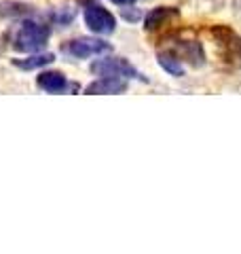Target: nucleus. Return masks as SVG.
<instances>
[{
    "mask_svg": "<svg viewBox=\"0 0 241 254\" xmlns=\"http://www.w3.org/2000/svg\"><path fill=\"white\" fill-rule=\"evenodd\" d=\"M49 38H51L49 23L30 19V17L19 19L6 32V41L19 53H36L40 49H45Z\"/></svg>",
    "mask_w": 241,
    "mask_h": 254,
    "instance_id": "obj_1",
    "label": "nucleus"
},
{
    "mask_svg": "<svg viewBox=\"0 0 241 254\" xmlns=\"http://www.w3.org/2000/svg\"><path fill=\"white\" fill-rule=\"evenodd\" d=\"M110 2H115L119 6H129V4H133V0H110Z\"/></svg>",
    "mask_w": 241,
    "mask_h": 254,
    "instance_id": "obj_14",
    "label": "nucleus"
},
{
    "mask_svg": "<svg viewBox=\"0 0 241 254\" xmlns=\"http://www.w3.org/2000/svg\"><path fill=\"white\" fill-rule=\"evenodd\" d=\"M34 13H36V9L28 2H15V0L0 2V17H6V19H23Z\"/></svg>",
    "mask_w": 241,
    "mask_h": 254,
    "instance_id": "obj_9",
    "label": "nucleus"
},
{
    "mask_svg": "<svg viewBox=\"0 0 241 254\" xmlns=\"http://www.w3.org/2000/svg\"><path fill=\"white\" fill-rule=\"evenodd\" d=\"M63 51L72 58H78V60H87V58H93V55H102L110 51V43L102 41V38H91V36H80V38H72L70 43H66Z\"/></svg>",
    "mask_w": 241,
    "mask_h": 254,
    "instance_id": "obj_4",
    "label": "nucleus"
},
{
    "mask_svg": "<svg viewBox=\"0 0 241 254\" xmlns=\"http://www.w3.org/2000/svg\"><path fill=\"white\" fill-rule=\"evenodd\" d=\"M123 17H125V21H138V19H142V13L135 9L133 4H129V9H123Z\"/></svg>",
    "mask_w": 241,
    "mask_h": 254,
    "instance_id": "obj_13",
    "label": "nucleus"
},
{
    "mask_svg": "<svg viewBox=\"0 0 241 254\" xmlns=\"http://www.w3.org/2000/svg\"><path fill=\"white\" fill-rule=\"evenodd\" d=\"M157 62H159V66L163 68L167 74H172L176 78L184 76V64H182L178 53H174V51H161V53H157Z\"/></svg>",
    "mask_w": 241,
    "mask_h": 254,
    "instance_id": "obj_10",
    "label": "nucleus"
},
{
    "mask_svg": "<svg viewBox=\"0 0 241 254\" xmlns=\"http://www.w3.org/2000/svg\"><path fill=\"white\" fill-rule=\"evenodd\" d=\"M178 55L180 60H186L190 62L192 66H203L205 64V53H203V47L195 41H182L178 45Z\"/></svg>",
    "mask_w": 241,
    "mask_h": 254,
    "instance_id": "obj_11",
    "label": "nucleus"
},
{
    "mask_svg": "<svg viewBox=\"0 0 241 254\" xmlns=\"http://www.w3.org/2000/svg\"><path fill=\"white\" fill-rule=\"evenodd\" d=\"M51 21L58 23V26H68V23L74 21L76 17V9H70V6H61V9H55L51 15Z\"/></svg>",
    "mask_w": 241,
    "mask_h": 254,
    "instance_id": "obj_12",
    "label": "nucleus"
},
{
    "mask_svg": "<svg viewBox=\"0 0 241 254\" xmlns=\"http://www.w3.org/2000/svg\"><path fill=\"white\" fill-rule=\"evenodd\" d=\"M178 9L176 6H157V9H152L146 17H144V28L148 32H155L159 28H163L170 23V19H176L178 17Z\"/></svg>",
    "mask_w": 241,
    "mask_h": 254,
    "instance_id": "obj_7",
    "label": "nucleus"
},
{
    "mask_svg": "<svg viewBox=\"0 0 241 254\" xmlns=\"http://www.w3.org/2000/svg\"><path fill=\"white\" fill-rule=\"evenodd\" d=\"M91 72L98 76H119V78H138V81H146L135 66L125 60V58H117V55H108V58H100L91 64Z\"/></svg>",
    "mask_w": 241,
    "mask_h": 254,
    "instance_id": "obj_3",
    "label": "nucleus"
},
{
    "mask_svg": "<svg viewBox=\"0 0 241 254\" xmlns=\"http://www.w3.org/2000/svg\"><path fill=\"white\" fill-rule=\"evenodd\" d=\"M127 91V81L119 76H100L98 81L87 85L85 93L89 95H115V93H125Z\"/></svg>",
    "mask_w": 241,
    "mask_h": 254,
    "instance_id": "obj_5",
    "label": "nucleus"
},
{
    "mask_svg": "<svg viewBox=\"0 0 241 254\" xmlns=\"http://www.w3.org/2000/svg\"><path fill=\"white\" fill-rule=\"evenodd\" d=\"M78 4L83 6V19L85 26L89 28L93 34H112L117 28V19L106 6H102L95 0H78Z\"/></svg>",
    "mask_w": 241,
    "mask_h": 254,
    "instance_id": "obj_2",
    "label": "nucleus"
},
{
    "mask_svg": "<svg viewBox=\"0 0 241 254\" xmlns=\"http://www.w3.org/2000/svg\"><path fill=\"white\" fill-rule=\"evenodd\" d=\"M36 85L43 91H47V93H63V91H68L70 87H76V85H70L66 74L58 72V70H47V72H40L38 78H36Z\"/></svg>",
    "mask_w": 241,
    "mask_h": 254,
    "instance_id": "obj_6",
    "label": "nucleus"
},
{
    "mask_svg": "<svg viewBox=\"0 0 241 254\" xmlns=\"http://www.w3.org/2000/svg\"><path fill=\"white\" fill-rule=\"evenodd\" d=\"M53 60H55L53 53H49V51H43V53L36 51V53L28 55V58H15L13 66L19 68V70H40V68L49 66Z\"/></svg>",
    "mask_w": 241,
    "mask_h": 254,
    "instance_id": "obj_8",
    "label": "nucleus"
}]
</instances>
